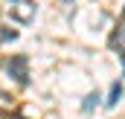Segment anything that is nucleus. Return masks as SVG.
<instances>
[{
    "instance_id": "nucleus-5",
    "label": "nucleus",
    "mask_w": 125,
    "mask_h": 119,
    "mask_svg": "<svg viewBox=\"0 0 125 119\" xmlns=\"http://www.w3.org/2000/svg\"><path fill=\"white\" fill-rule=\"evenodd\" d=\"M122 64H125V55H122Z\"/></svg>"
},
{
    "instance_id": "nucleus-4",
    "label": "nucleus",
    "mask_w": 125,
    "mask_h": 119,
    "mask_svg": "<svg viewBox=\"0 0 125 119\" xmlns=\"http://www.w3.org/2000/svg\"><path fill=\"white\" fill-rule=\"evenodd\" d=\"M93 102H99V96H87L84 99V110H93Z\"/></svg>"
},
{
    "instance_id": "nucleus-3",
    "label": "nucleus",
    "mask_w": 125,
    "mask_h": 119,
    "mask_svg": "<svg viewBox=\"0 0 125 119\" xmlns=\"http://www.w3.org/2000/svg\"><path fill=\"white\" fill-rule=\"evenodd\" d=\"M119 96H122V87L114 84V87H111V96H108V108H114V105L119 102Z\"/></svg>"
},
{
    "instance_id": "nucleus-1",
    "label": "nucleus",
    "mask_w": 125,
    "mask_h": 119,
    "mask_svg": "<svg viewBox=\"0 0 125 119\" xmlns=\"http://www.w3.org/2000/svg\"><path fill=\"white\" fill-rule=\"evenodd\" d=\"M6 70H9V76H12L18 84H26V81H29V64H26L23 55L9 58V61H6Z\"/></svg>"
},
{
    "instance_id": "nucleus-2",
    "label": "nucleus",
    "mask_w": 125,
    "mask_h": 119,
    "mask_svg": "<svg viewBox=\"0 0 125 119\" xmlns=\"http://www.w3.org/2000/svg\"><path fill=\"white\" fill-rule=\"evenodd\" d=\"M12 15H15L18 20H32V18H35V6H32L29 0H26V3H23V0H15Z\"/></svg>"
}]
</instances>
